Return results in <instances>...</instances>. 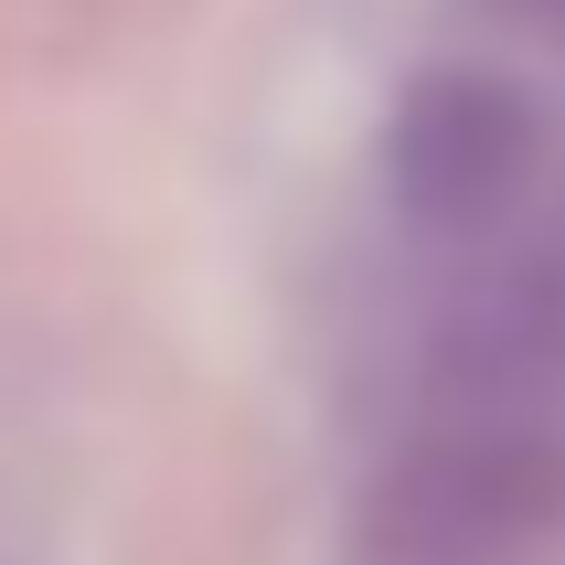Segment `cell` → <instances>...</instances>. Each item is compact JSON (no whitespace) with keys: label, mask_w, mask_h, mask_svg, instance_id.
<instances>
[{"label":"cell","mask_w":565,"mask_h":565,"mask_svg":"<svg viewBox=\"0 0 565 565\" xmlns=\"http://www.w3.org/2000/svg\"><path fill=\"white\" fill-rule=\"evenodd\" d=\"M565 544V416H416L352 502V565H544Z\"/></svg>","instance_id":"obj_1"},{"label":"cell","mask_w":565,"mask_h":565,"mask_svg":"<svg viewBox=\"0 0 565 565\" xmlns=\"http://www.w3.org/2000/svg\"><path fill=\"white\" fill-rule=\"evenodd\" d=\"M544 182V107L502 64H427L384 128V192L416 235L480 246Z\"/></svg>","instance_id":"obj_2"},{"label":"cell","mask_w":565,"mask_h":565,"mask_svg":"<svg viewBox=\"0 0 565 565\" xmlns=\"http://www.w3.org/2000/svg\"><path fill=\"white\" fill-rule=\"evenodd\" d=\"M416 416H565V214L448 288L416 352Z\"/></svg>","instance_id":"obj_3"},{"label":"cell","mask_w":565,"mask_h":565,"mask_svg":"<svg viewBox=\"0 0 565 565\" xmlns=\"http://www.w3.org/2000/svg\"><path fill=\"white\" fill-rule=\"evenodd\" d=\"M502 22H523V32H544V43H565V0H491Z\"/></svg>","instance_id":"obj_4"}]
</instances>
